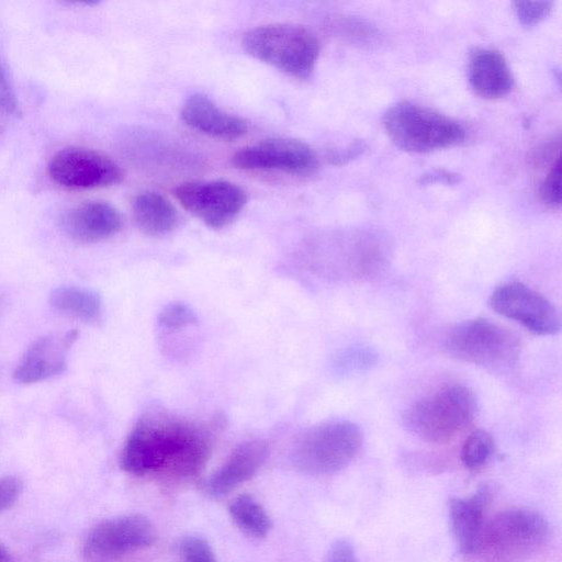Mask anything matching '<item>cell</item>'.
Masks as SVG:
<instances>
[{
  "label": "cell",
  "mask_w": 562,
  "mask_h": 562,
  "mask_svg": "<svg viewBox=\"0 0 562 562\" xmlns=\"http://www.w3.org/2000/svg\"><path fill=\"white\" fill-rule=\"evenodd\" d=\"M211 450V437L203 427L166 414H150L140 418L128 435L120 464L134 475L187 479L204 468Z\"/></svg>",
  "instance_id": "cell-1"
},
{
  "label": "cell",
  "mask_w": 562,
  "mask_h": 562,
  "mask_svg": "<svg viewBox=\"0 0 562 562\" xmlns=\"http://www.w3.org/2000/svg\"><path fill=\"white\" fill-rule=\"evenodd\" d=\"M477 414V401L463 384H448L415 401L404 413L405 427L417 438L443 443L462 432Z\"/></svg>",
  "instance_id": "cell-2"
},
{
  "label": "cell",
  "mask_w": 562,
  "mask_h": 562,
  "mask_svg": "<svg viewBox=\"0 0 562 562\" xmlns=\"http://www.w3.org/2000/svg\"><path fill=\"white\" fill-rule=\"evenodd\" d=\"M241 46L251 57L297 79H307L319 56V42L306 27L289 23L248 30Z\"/></svg>",
  "instance_id": "cell-3"
},
{
  "label": "cell",
  "mask_w": 562,
  "mask_h": 562,
  "mask_svg": "<svg viewBox=\"0 0 562 562\" xmlns=\"http://www.w3.org/2000/svg\"><path fill=\"white\" fill-rule=\"evenodd\" d=\"M382 125L393 144L409 153L443 149L465 137V130L458 121L411 101L391 105L382 115Z\"/></svg>",
  "instance_id": "cell-4"
},
{
  "label": "cell",
  "mask_w": 562,
  "mask_h": 562,
  "mask_svg": "<svg viewBox=\"0 0 562 562\" xmlns=\"http://www.w3.org/2000/svg\"><path fill=\"white\" fill-rule=\"evenodd\" d=\"M363 446L361 429L352 422L336 419L314 425L294 443V467L310 475H328L347 468Z\"/></svg>",
  "instance_id": "cell-5"
},
{
  "label": "cell",
  "mask_w": 562,
  "mask_h": 562,
  "mask_svg": "<svg viewBox=\"0 0 562 562\" xmlns=\"http://www.w3.org/2000/svg\"><path fill=\"white\" fill-rule=\"evenodd\" d=\"M549 537L550 526L543 515L528 508H510L485 522L479 551L493 560L515 561L539 551Z\"/></svg>",
  "instance_id": "cell-6"
},
{
  "label": "cell",
  "mask_w": 562,
  "mask_h": 562,
  "mask_svg": "<svg viewBox=\"0 0 562 562\" xmlns=\"http://www.w3.org/2000/svg\"><path fill=\"white\" fill-rule=\"evenodd\" d=\"M446 349L453 358L491 369L506 368L518 356L516 337L485 318L461 322L448 333Z\"/></svg>",
  "instance_id": "cell-7"
},
{
  "label": "cell",
  "mask_w": 562,
  "mask_h": 562,
  "mask_svg": "<svg viewBox=\"0 0 562 562\" xmlns=\"http://www.w3.org/2000/svg\"><path fill=\"white\" fill-rule=\"evenodd\" d=\"M173 194L188 212L213 229L231 224L247 203L246 192L226 180L183 182Z\"/></svg>",
  "instance_id": "cell-8"
},
{
  "label": "cell",
  "mask_w": 562,
  "mask_h": 562,
  "mask_svg": "<svg viewBox=\"0 0 562 562\" xmlns=\"http://www.w3.org/2000/svg\"><path fill=\"white\" fill-rule=\"evenodd\" d=\"M48 173L57 184L74 190L110 187L120 183L124 177L113 159L80 146L57 151L48 164Z\"/></svg>",
  "instance_id": "cell-9"
},
{
  "label": "cell",
  "mask_w": 562,
  "mask_h": 562,
  "mask_svg": "<svg viewBox=\"0 0 562 562\" xmlns=\"http://www.w3.org/2000/svg\"><path fill=\"white\" fill-rule=\"evenodd\" d=\"M232 164L240 170L281 171L292 176L313 175L317 156L304 142L289 137L268 138L237 150Z\"/></svg>",
  "instance_id": "cell-10"
},
{
  "label": "cell",
  "mask_w": 562,
  "mask_h": 562,
  "mask_svg": "<svg viewBox=\"0 0 562 562\" xmlns=\"http://www.w3.org/2000/svg\"><path fill=\"white\" fill-rule=\"evenodd\" d=\"M156 530L142 515L112 518L98 524L87 536L83 554L92 562H110L151 546Z\"/></svg>",
  "instance_id": "cell-11"
},
{
  "label": "cell",
  "mask_w": 562,
  "mask_h": 562,
  "mask_svg": "<svg viewBox=\"0 0 562 562\" xmlns=\"http://www.w3.org/2000/svg\"><path fill=\"white\" fill-rule=\"evenodd\" d=\"M488 303L497 314L536 335H554L560 329V317L552 303L521 282L501 284L491 294Z\"/></svg>",
  "instance_id": "cell-12"
},
{
  "label": "cell",
  "mask_w": 562,
  "mask_h": 562,
  "mask_svg": "<svg viewBox=\"0 0 562 562\" xmlns=\"http://www.w3.org/2000/svg\"><path fill=\"white\" fill-rule=\"evenodd\" d=\"M77 335V330H71L65 335H48L35 340L13 373L15 381L30 384L63 373L67 366V351Z\"/></svg>",
  "instance_id": "cell-13"
},
{
  "label": "cell",
  "mask_w": 562,
  "mask_h": 562,
  "mask_svg": "<svg viewBox=\"0 0 562 562\" xmlns=\"http://www.w3.org/2000/svg\"><path fill=\"white\" fill-rule=\"evenodd\" d=\"M61 227L77 241L97 243L117 234L123 227V216L109 202L87 201L63 216Z\"/></svg>",
  "instance_id": "cell-14"
},
{
  "label": "cell",
  "mask_w": 562,
  "mask_h": 562,
  "mask_svg": "<svg viewBox=\"0 0 562 562\" xmlns=\"http://www.w3.org/2000/svg\"><path fill=\"white\" fill-rule=\"evenodd\" d=\"M181 117L191 128L222 140H235L248 131V124L243 117L222 110L202 93L187 98Z\"/></svg>",
  "instance_id": "cell-15"
},
{
  "label": "cell",
  "mask_w": 562,
  "mask_h": 562,
  "mask_svg": "<svg viewBox=\"0 0 562 562\" xmlns=\"http://www.w3.org/2000/svg\"><path fill=\"white\" fill-rule=\"evenodd\" d=\"M267 456L268 447L262 440H248L238 445L206 481V493L213 497L229 493L251 479L261 468Z\"/></svg>",
  "instance_id": "cell-16"
},
{
  "label": "cell",
  "mask_w": 562,
  "mask_h": 562,
  "mask_svg": "<svg viewBox=\"0 0 562 562\" xmlns=\"http://www.w3.org/2000/svg\"><path fill=\"white\" fill-rule=\"evenodd\" d=\"M468 80L473 91L483 99L495 100L508 94L515 83L504 55L492 48L476 47L468 63Z\"/></svg>",
  "instance_id": "cell-17"
},
{
  "label": "cell",
  "mask_w": 562,
  "mask_h": 562,
  "mask_svg": "<svg viewBox=\"0 0 562 562\" xmlns=\"http://www.w3.org/2000/svg\"><path fill=\"white\" fill-rule=\"evenodd\" d=\"M490 497V490L482 486L470 497H454L449 502L451 530L462 554L470 555L479 551Z\"/></svg>",
  "instance_id": "cell-18"
},
{
  "label": "cell",
  "mask_w": 562,
  "mask_h": 562,
  "mask_svg": "<svg viewBox=\"0 0 562 562\" xmlns=\"http://www.w3.org/2000/svg\"><path fill=\"white\" fill-rule=\"evenodd\" d=\"M132 213L137 227L149 236H162L178 224V212L173 204L156 191H144L132 202Z\"/></svg>",
  "instance_id": "cell-19"
},
{
  "label": "cell",
  "mask_w": 562,
  "mask_h": 562,
  "mask_svg": "<svg viewBox=\"0 0 562 562\" xmlns=\"http://www.w3.org/2000/svg\"><path fill=\"white\" fill-rule=\"evenodd\" d=\"M49 303L58 312L85 323L98 322L102 313V303L98 293L72 285L54 289L49 294Z\"/></svg>",
  "instance_id": "cell-20"
},
{
  "label": "cell",
  "mask_w": 562,
  "mask_h": 562,
  "mask_svg": "<svg viewBox=\"0 0 562 562\" xmlns=\"http://www.w3.org/2000/svg\"><path fill=\"white\" fill-rule=\"evenodd\" d=\"M229 514L234 522L245 533L263 538L271 529V519L265 508L250 495L237 496L229 505Z\"/></svg>",
  "instance_id": "cell-21"
},
{
  "label": "cell",
  "mask_w": 562,
  "mask_h": 562,
  "mask_svg": "<svg viewBox=\"0 0 562 562\" xmlns=\"http://www.w3.org/2000/svg\"><path fill=\"white\" fill-rule=\"evenodd\" d=\"M493 452L494 440L492 436L483 429H476L465 438L460 456L465 468L479 470L490 461Z\"/></svg>",
  "instance_id": "cell-22"
},
{
  "label": "cell",
  "mask_w": 562,
  "mask_h": 562,
  "mask_svg": "<svg viewBox=\"0 0 562 562\" xmlns=\"http://www.w3.org/2000/svg\"><path fill=\"white\" fill-rule=\"evenodd\" d=\"M195 314L183 303H170L162 308L158 323L162 328L179 330L196 324Z\"/></svg>",
  "instance_id": "cell-23"
},
{
  "label": "cell",
  "mask_w": 562,
  "mask_h": 562,
  "mask_svg": "<svg viewBox=\"0 0 562 562\" xmlns=\"http://www.w3.org/2000/svg\"><path fill=\"white\" fill-rule=\"evenodd\" d=\"M539 195L549 207L561 205V159L558 155L539 188Z\"/></svg>",
  "instance_id": "cell-24"
},
{
  "label": "cell",
  "mask_w": 562,
  "mask_h": 562,
  "mask_svg": "<svg viewBox=\"0 0 562 562\" xmlns=\"http://www.w3.org/2000/svg\"><path fill=\"white\" fill-rule=\"evenodd\" d=\"M514 11L520 23L532 26L544 20L551 12L552 1H515Z\"/></svg>",
  "instance_id": "cell-25"
},
{
  "label": "cell",
  "mask_w": 562,
  "mask_h": 562,
  "mask_svg": "<svg viewBox=\"0 0 562 562\" xmlns=\"http://www.w3.org/2000/svg\"><path fill=\"white\" fill-rule=\"evenodd\" d=\"M182 562H216L209 542L200 536H188L181 541Z\"/></svg>",
  "instance_id": "cell-26"
},
{
  "label": "cell",
  "mask_w": 562,
  "mask_h": 562,
  "mask_svg": "<svg viewBox=\"0 0 562 562\" xmlns=\"http://www.w3.org/2000/svg\"><path fill=\"white\" fill-rule=\"evenodd\" d=\"M0 111L5 114H16L19 112V103L8 77L7 70L0 60Z\"/></svg>",
  "instance_id": "cell-27"
},
{
  "label": "cell",
  "mask_w": 562,
  "mask_h": 562,
  "mask_svg": "<svg viewBox=\"0 0 562 562\" xmlns=\"http://www.w3.org/2000/svg\"><path fill=\"white\" fill-rule=\"evenodd\" d=\"M22 492V482L16 476L0 479V512L11 507Z\"/></svg>",
  "instance_id": "cell-28"
},
{
  "label": "cell",
  "mask_w": 562,
  "mask_h": 562,
  "mask_svg": "<svg viewBox=\"0 0 562 562\" xmlns=\"http://www.w3.org/2000/svg\"><path fill=\"white\" fill-rule=\"evenodd\" d=\"M374 362V356L366 349H353L341 355L339 366L346 370H361Z\"/></svg>",
  "instance_id": "cell-29"
},
{
  "label": "cell",
  "mask_w": 562,
  "mask_h": 562,
  "mask_svg": "<svg viewBox=\"0 0 562 562\" xmlns=\"http://www.w3.org/2000/svg\"><path fill=\"white\" fill-rule=\"evenodd\" d=\"M325 562H360L357 558L353 547L347 540L340 539L335 541L327 555Z\"/></svg>",
  "instance_id": "cell-30"
},
{
  "label": "cell",
  "mask_w": 562,
  "mask_h": 562,
  "mask_svg": "<svg viewBox=\"0 0 562 562\" xmlns=\"http://www.w3.org/2000/svg\"><path fill=\"white\" fill-rule=\"evenodd\" d=\"M363 149L364 144L362 142H355L344 149L331 150L328 155V159L334 165H342L357 157Z\"/></svg>",
  "instance_id": "cell-31"
},
{
  "label": "cell",
  "mask_w": 562,
  "mask_h": 562,
  "mask_svg": "<svg viewBox=\"0 0 562 562\" xmlns=\"http://www.w3.org/2000/svg\"><path fill=\"white\" fill-rule=\"evenodd\" d=\"M420 183H434V182H441V183H456L458 182V175L451 173L449 171L445 170H435L430 171L427 175H423L419 180Z\"/></svg>",
  "instance_id": "cell-32"
},
{
  "label": "cell",
  "mask_w": 562,
  "mask_h": 562,
  "mask_svg": "<svg viewBox=\"0 0 562 562\" xmlns=\"http://www.w3.org/2000/svg\"><path fill=\"white\" fill-rule=\"evenodd\" d=\"M0 562H11L8 550L0 543Z\"/></svg>",
  "instance_id": "cell-33"
}]
</instances>
